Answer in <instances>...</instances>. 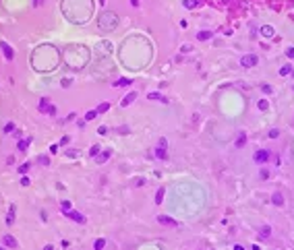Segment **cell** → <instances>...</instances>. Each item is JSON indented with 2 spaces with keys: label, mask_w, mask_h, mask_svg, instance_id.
Instances as JSON below:
<instances>
[{
  "label": "cell",
  "mask_w": 294,
  "mask_h": 250,
  "mask_svg": "<svg viewBox=\"0 0 294 250\" xmlns=\"http://www.w3.org/2000/svg\"><path fill=\"white\" fill-rule=\"evenodd\" d=\"M116 25H118V17H116V12H102L100 17H97V27L102 29V31H112V29H116Z\"/></svg>",
  "instance_id": "6da1fadb"
},
{
  "label": "cell",
  "mask_w": 294,
  "mask_h": 250,
  "mask_svg": "<svg viewBox=\"0 0 294 250\" xmlns=\"http://www.w3.org/2000/svg\"><path fill=\"white\" fill-rule=\"evenodd\" d=\"M259 62V58L255 56V54H247V56H242V60H240V64L245 68H251V66H255Z\"/></svg>",
  "instance_id": "7a4b0ae2"
},
{
  "label": "cell",
  "mask_w": 294,
  "mask_h": 250,
  "mask_svg": "<svg viewBox=\"0 0 294 250\" xmlns=\"http://www.w3.org/2000/svg\"><path fill=\"white\" fill-rule=\"evenodd\" d=\"M64 215L69 217V219H73V221H77V223H85V215H81V213H77V211H64Z\"/></svg>",
  "instance_id": "3957f363"
},
{
  "label": "cell",
  "mask_w": 294,
  "mask_h": 250,
  "mask_svg": "<svg viewBox=\"0 0 294 250\" xmlns=\"http://www.w3.org/2000/svg\"><path fill=\"white\" fill-rule=\"evenodd\" d=\"M0 48H2V52H4V58H6V60H12V58H15V52H12V48L6 44V42H0Z\"/></svg>",
  "instance_id": "277c9868"
},
{
  "label": "cell",
  "mask_w": 294,
  "mask_h": 250,
  "mask_svg": "<svg viewBox=\"0 0 294 250\" xmlns=\"http://www.w3.org/2000/svg\"><path fill=\"white\" fill-rule=\"evenodd\" d=\"M267 159H269V151H263V149H261V151L255 153V161H257V163H265Z\"/></svg>",
  "instance_id": "5b68a950"
},
{
  "label": "cell",
  "mask_w": 294,
  "mask_h": 250,
  "mask_svg": "<svg viewBox=\"0 0 294 250\" xmlns=\"http://www.w3.org/2000/svg\"><path fill=\"white\" fill-rule=\"evenodd\" d=\"M157 221H160L162 225H172V227L178 225V221H174L172 217H168V215H160V217H157Z\"/></svg>",
  "instance_id": "8992f818"
},
{
  "label": "cell",
  "mask_w": 294,
  "mask_h": 250,
  "mask_svg": "<svg viewBox=\"0 0 294 250\" xmlns=\"http://www.w3.org/2000/svg\"><path fill=\"white\" fill-rule=\"evenodd\" d=\"M135 99H137V93H135V91H130L129 95H124V99L120 102V105H122V108H127V105H130Z\"/></svg>",
  "instance_id": "52a82bcc"
},
{
  "label": "cell",
  "mask_w": 294,
  "mask_h": 250,
  "mask_svg": "<svg viewBox=\"0 0 294 250\" xmlns=\"http://www.w3.org/2000/svg\"><path fill=\"white\" fill-rule=\"evenodd\" d=\"M147 99H153V102H166L164 95H162V93H157V91H151V93H147Z\"/></svg>",
  "instance_id": "ba28073f"
},
{
  "label": "cell",
  "mask_w": 294,
  "mask_h": 250,
  "mask_svg": "<svg viewBox=\"0 0 294 250\" xmlns=\"http://www.w3.org/2000/svg\"><path fill=\"white\" fill-rule=\"evenodd\" d=\"M155 157H157V159H168V151H166V147L160 145V147L155 149Z\"/></svg>",
  "instance_id": "9c48e42d"
},
{
  "label": "cell",
  "mask_w": 294,
  "mask_h": 250,
  "mask_svg": "<svg viewBox=\"0 0 294 250\" xmlns=\"http://www.w3.org/2000/svg\"><path fill=\"white\" fill-rule=\"evenodd\" d=\"M261 35H263V37H271V35H273V27H271V25H263V27H261Z\"/></svg>",
  "instance_id": "30bf717a"
},
{
  "label": "cell",
  "mask_w": 294,
  "mask_h": 250,
  "mask_svg": "<svg viewBox=\"0 0 294 250\" xmlns=\"http://www.w3.org/2000/svg\"><path fill=\"white\" fill-rule=\"evenodd\" d=\"M2 242H4V246H11V248H17V240L12 238V236H4V238H2Z\"/></svg>",
  "instance_id": "8fae6325"
},
{
  "label": "cell",
  "mask_w": 294,
  "mask_h": 250,
  "mask_svg": "<svg viewBox=\"0 0 294 250\" xmlns=\"http://www.w3.org/2000/svg\"><path fill=\"white\" fill-rule=\"evenodd\" d=\"M271 203H273V205H278V207H282V205H284V196H282L280 192H275L273 196H271Z\"/></svg>",
  "instance_id": "7c38bea8"
},
{
  "label": "cell",
  "mask_w": 294,
  "mask_h": 250,
  "mask_svg": "<svg viewBox=\"0 0 294 250\" xmlns=\"http://www.w3.org/2000/svg\"><path fill=\"white\" fill-rule=\"evenodd\" d=\"M12 221H15V205H11V209H8V217H6V223L12 225Z\"/></svg>",
  "instance_id": "4fadbf2b"
},
{
  "label": "cell",
  "mask_w": 294,
  "mask_h": 250,
  "mask_svg": "<svg viewBox=\"0 0 294 250\" xmlns=\"http://www.w3.org/2000/svg\"><path fill=\"white\" fill-rule=\"evenodd\" d=\"M108 157H110V151H102V153H97V163H104Z\"/></svg>",
  "instance_id": "5bb4252c"
},
{
  "label": "cell",
  "mask_w": 294,
  "mask_h": 250,
  "mask_svg": "<svg viewBox=\"0 0 294 250\" xmlns=\"http://www.w3.org/2000/svg\"><path fill=\"white\" fill-rule=\"evenodd\" d=\"M29 143H31V138H25V141H19V145H17V149H19V151H25V149L29 147Z\"/></svg>",
  "instance_id": "9a60e30c"
},
{
  "label": "cell",
  "mask_w": 294,
  "mask_h": 250,
  "mask_svg": "<svg viewBox=\"0 0 294 250\" xmlns=\"http://www.w3.org/2000/svg\"><path fill=\"white\" fill-rule=\"evenodd\" d=\"M245 143H247V135L242 132V135L236 138V147H238V149H240V147H245Z\"/></svg>",
  "instance_id": "2e32d148"
},
{
  "label": "cell",
  "mask_w": 294,
  "mask_h": 250,
  "mask_svg": "<svg viewBox=\"0 0 294 250\" xmlns=\"http://www.w3.org/2000/svg\"><path fill=\"white\" fill-rule=\"evenodd\" d=\"M197 0H184V8H188V11H193V8H197Z\"/></svg>",
  "instance_id": "e0dca14e"
},
{
  "label": "cell",
  "mask_w": 294,
  "mask_h": 250,
  "mask_svg": "<svg viewBox=\"0 0 294 250\" xmlns=\"http://www.w3.org/2000/svg\"><path fill=\"white\" fill-rule=\"evenodd\" d=\"M269 234H271L269 225H263V227H261V229H259V236H261V238H267Z\"/></svg>",
  "instance_id": "ac0fdd59"
},
{
  "label": "cell",
  "mask_w": 294,
  "mask_h": 250,
  "mask_svg": "<svg viewBox=\"0 0 294 250\" xmlns=\"http://www.w3.org/2000/svg\"><path fill=\"white\" fill-rule=\"evenodd\" d=\"M209 37H211V31H201V33H197V39H201V42H205Z\"/></svg>",
  "instance_id": "d6986e66"
},
{
  "label": "cell",
  "mask_w": 294,
  "mask_h": 250,
  "mask_svg": "<svg viewBox=\"0 0 294 250\" xmlns=\"http://www.w3.org/2000/svg\"><path fill=\"white\" fill-rule=\"evenodd\" d=\"M290 72H292V66H290V64H284V66L280 68V75H282V77H286V75H290Z\"/></svg>",
  "instance_id": "ffe728a7"
},
{
  "label": "cell",
  "mask_w": 294,
  "mask_h": 250,
  "mask_svg": "<svg viewBox=\"0 0 294 250\" xmlns=\"http://www.w3.org/2000/svg\"><path fill=\"white\" fill-rule=\"evenodd\" d=\"M48 105H50V102H48L46 97L39 99V112H48Z\"/></svg>",
  "instance_id": "44dd1931"
},
{
  "label": "cell",
  "mask_w": 294,
  "mask_h": 250,
  "mask_svg": "<svg viewBox=\"0 0 294 250\" xmlns=\"http://www.w3.org/2000/svg\"><path fill=\"white\" fill-rule=\"evenodd\" d=\"M162 201H164V188H160V190L155 192V203L162 205Z\"/></svg>",
  "instance_id": "7402d4cb"
},
{
  "label": "cell",
  "mask_w": 294,
  "mask_h": 250,
  "mask_svg": "<svg viewBox=\"0 0 294 250\" xmlns=\"http://www.w3.org/2000/svg\"><path fill=\"white\" fill-rule=\"evenodd\" d=\"M104 246H106V240H104V238H100V240H95V242H93V248L95 250L104 248Z\"/></svg>",
  "instance_id": "603a6c76"
},
{
  "label": "cell",
  "mask_w": 294,
  "mask_h": 250,
  "mask_svg": "<svg viewBox=\"0 0 294 250\" xmlns=\"http://www.w3.org/2000/svg\"><path fill=\"white\" fill-rule=\"evenodd\" d=\"M127 85H130L129 79H118L116 83H114V87H127Z\"/></svg>",
  "instance_id": "cb8c5ba5"
},
{
  "label": "cell",
  "mask_w": 294,
  "mask_h": 250,
  "mask_svg": "<svg viewBox=\"0 0 294 250\" xmlns=\"http://www.w3.org/2000/svg\"><path fill=\"white\" fill-rule=\"evenodd\" d=\"M100 151H102V147H100V145H93V147L89 149V155H91V157H97Z\"/></svg>",
  "instance_id": "d4e9b609"
},
{
  "label": "cell",
  "mask_w": 294,
  "mask_h": 250,
  "mask_svg": "<svg viewBox=\"0 0 294 250\" xmlns=\"http://www.w3.org/2000/svg\"><path fill=\"white\" fill-rule=\"evenodd\" d=\"M110 110V103H100L97 105V114H104V112H108Z\"/></svg>",
  "instance_id": "484cf974"
},
{
  "label": "cell",
  "mask_w": 294,
  "mask_h": 250,
  "mask_svg": "<svg viewBox=\"0 0 294 250\" xmlns=\"http://www.w3.org/2000/svg\"><path fill=\"white\" fill-rule=\"evenodd\" d=\"M95 116H97V110H91V112H87V114H85V120H93Z\"/></svg>",
  "instance_id": "4316f807"
},
{
  "label": "cell",
  "mask_w": 294,
  "mask_h": 250,
  "mask_svg": "<svg viewBox=\"0 0 294 250\" xmlns=\"http://www.w3.org/2000/svg\"><path fill=\"white\" fill-rule=\"evenodd\" d=\"M37 161H39L42 165H50V159H48L46 155H39V157H37Z\"/></svg>",
  "instance_id": "83f0119b"
},
{
  "label": "cell",
  "mask_w": 294,
  "mask_h": 250,
  "mask_svg": "<svg viewBox=\"0 0 294 250\" xmlns=\"http://www.w3.org/2000/svg\"><path fill=\"white\" fill-rule=\"evenodd\" d=\"M29 168H31V163H23V165L19 168V174H27V172H29Z\"/></svg>",
  "instance_id": "f1b7e54d"
},
{
  "label": "cell",
  "mask_w": 294,
  "mask_h": 250,
  "mask_svg": "<svg viewBox=\"0 0 294 250\" xmlns=\"http://www.w3.org/2000/svg\"><path fill=\"white\" fill-rule=\"evenodd\" d=\"M257 105H259V110H267V105H269V103H267V99H261Z\"/></svg>",
  "instance_id": "f546056e"
},
{
  "label": "cell",
  "mask_w": 294,
  "mask_h": 250,
  "mask_svg": "<svg viewBox=\"0 0 294 250\" xmlns=\"http://www.w3.org/2000/svg\"><path fill=\"white\" fill-rule=\"evenodd\" d=\"M60 207H62V211H69V209H71V203H69V201H62Z\"/></svg>",
  "instance_id": "4dcf8cb0"
},
{
  "label": "cell",
  "mask_w": 294,
  "mask_h": 250,
  "mask_svg": "<svg viewBox=\"0 0 294 250\" xmlns=\"http://www.w3.org/2000/svg\"><path fill=\"white\" fill-rule=\"evenodd\" d=\"M12 130H15V124L12 122H8V124L4 126V132H12Z\"/></svg>",
  "instance_id": "1f68e13d"
},
{
  "label": "cell",
  "mask_w": 294,
  "mask_h": 250,
  "mask_svg": "<svg viewBox=\"0 0 294 250\" xmlns=\"http://www.w3.org/2000/svg\"><path fill=\"white\" fill-rule=\"evenodd\" d=\"M261 89H263V93H271V87L267 85V83H263V85H261Z\"/></svg>",
  "instance_id": "d6a6232c"
},
{
  "label": "cell",
  "mask_w": 294,
  "mask_h": 250,
  "mask_svg": "<svg viewBox=\"0 0 294 250\" xmlns=\"http://www.w3.org/2000/svg\"><path fill=\"white\" fill-rule=\"evenodd\" d=\"M269 136H271V138H278V136H280V130H275V128L269 130Z\"/></svg>",
  "instance_id": "836d02e7"
},
{
  "label": "cell",
  "mask_w": 294,
  "mask_h": 250,
  "mask_svg": "<svg viewBox=\"0 0 294 250\" xmlns=\"http://www.w3.org/2000/svg\"><path fill=\"white\" fill-rule=\"evenodd\" d=\"M286 56H288V58H294V48H288V50H286Z\"/></svg>",
  "instance_id": "e575fe53"
},
{
  "label": "cell",
  "mask_w": 294,
  "mask_h": 250,
  "mask_svg": "<svg viewBox=\"0 0 294 250\" xmlns=\"http://www.w3.org/2000/svg\"><path fill=\"white\" fill-rule=\"evenodd\" d=\"M21 184H23V186H29V178H27L25 174H23V178H21Z\"/></svg>",
  "instance_id": "d590c367"
},
{
  "label": "cell",
  "mask_w": 294,
  "mask_h": 250,
  "mask_svg": "<svg viewBox=\"0 0 294 250\" xmlns=\"http://www.w3.org/2000/svg\"><path fill=\"white\" fill-rule=\"evenodd\" d=\"M48 114L54 116V114H56V108H54V105H48Z\"/></svg>",
  "instance_id": "8d00e7d4"
},
{
  "label": "cell",
  "mask_w": 294,
  "mask_h": 250,
  "mask_svg": "<svg viewBox=\"0 0 294 250\" xmlns=\"http://www.w3.org/2000/svg\"><path fill=\"white\" fill-rule=\"evenodd\" d=\"M97 132H100V135H106L108 128H106V126H100V128H97Z\"/></svg>",
  "instance_id": "74e56055"
},
{
  "label": "cell",
  "mask_w": 294,
  "mask_h": 250,
  "mask_svg": "<svg viewBox=\"0 0 294 250\" xmlns=\"http://www.w3.org/2000/svg\"><path fill=\"white\" fill-rule=\"evenodd\" d=\"M50 153H58V145H52L50 147Z\"/></svg>",
  "instance_id": "f35d334b"
},
{
  "label": "cell",
  "mask_w": 294,
  "mask_h": 250,
  "mask_svg": "<svg viewBox=\"0 0 294 250\" xmlns=\"http://www.w3.org/2000/svg\"><path fill=\"white\" fill-rule=\"evenodd\" d=\"M130 4L133 6H139V0H130Z\"/></svg>",
  "instance_id": "ab89813d"
},
{
  "label": "cell",
  "mask_w": 294,
  "mask_h": 250,
  "mask_svg": "<svg viewBox=\"0 0 294 250\" xmlns=\"http://www.w3.org/2000/svg\"><path fill=\"white\" fill-rule=\"evenodd\" d=\"M100 4H106V0H100Z\"/></svg>",
  "instance_id": "60d3db41"
}]
</instances>
